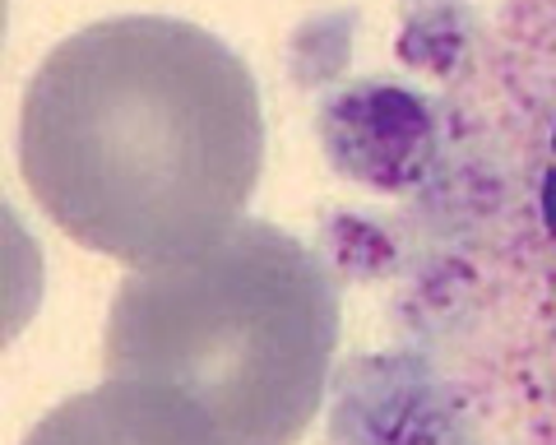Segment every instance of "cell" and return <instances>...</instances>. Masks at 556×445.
<instances>
[{
    "label": "cell",
    "instance_id": "7a4b0ae2",
    "mask_svg": "<svg viewBox=\"0 0 556 445\" xmlns=\"http://www.w3.org/2000/svg\"><path fill=\"white\" fill-rule=\"evenodd\" d=\"M20 167L70 242L153 269L241 223L265 167V112L223 38L116 14L51 47L28 79Z\"/></svg>",
    "mask_w": 556,
    "mask_h": 445
},
{
    "label": "cell",
    "instance_id": "277c9868",
    "mask_svg": "<svg viewBox=\"0 0 556 445\" xmlns=\"http://www.w3.org/2000/svg\"><path fill=\"white\" fill-rule=\"evenodd\" d=\"M24 445H232L204 408L163 381L108 376L70 395L24 436Z\"/></svg>",
    "mask_w": 556,
    "mask_h": 445
},
{
    "label": "cell",
    "instance_id": "3957f363",
    "mask_svg": "<svg viewBox=\"0 0 556 445\" xmlns=\"http://www.w3.org/2000/svg\"><path fill=\"white\" fill-rule=\"evenodd\" d=\"M339 330L320 255L241 218L214 246L116 283L102 371L181 390L232 445H298L325 404Z\"/></svg>",
    "mask_w": 556,
    "mask_h": 445
},
{
    "label": "cell",
    "instance_id": "6da1fadb",
    "mask_svg": "<svg viewBox=\"0 0 556 445\" xmlns=\"http://www.w3.org/2000/svg\"><path fill=\"white\" fill-rule=\"evenodd\" d=\"M404 325L468 445H556V0H501L441 75Z\"/></svg>",
    "mask_w": 556,
    "mask_h": 445
}]
</instances>
